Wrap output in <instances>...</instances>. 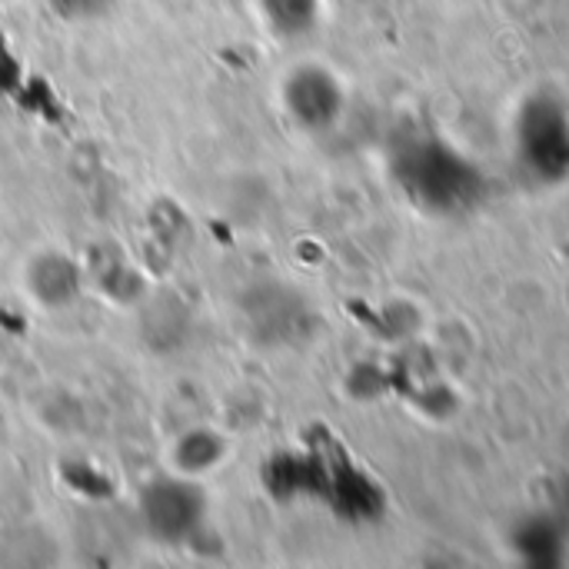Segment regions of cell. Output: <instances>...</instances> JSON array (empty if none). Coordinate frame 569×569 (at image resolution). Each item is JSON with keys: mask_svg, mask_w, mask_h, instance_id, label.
Listing matches in <instances>:
<instances>
[{"mask_svg": "<svg viewBox=\"0 0 569 569\" xmlns=\"http://www.w3.org/2000/svg\"><path fill=\"white\" fill-rule=\"evenodd\" d=\"M63 17H73V20H87V17H97L110 7V0H50Z\"/></svg>", "mask_w": 569, "mask_h": 569, "instance_id": "obj_7", "label": "cell"}, {"mask_svg": "<svg viewBox=\"0 0 569 569\" xmlns=\"http://www.w3.org/2000/svg\"><path fill=\"white\" fill-rule=\"evenodd\" d=\"M227 457V443L213 430H190L173 443V467L183 477H203Z\"/></svg>", "mask_w": 569, "mask_h": 569, "instance_id": "obj_5", "label": "cell"}, {"mask_svg": "<svg viewBox=\"0 0 569 569\" xmlns=\"http://www.w3.org/2000/svg\"><path fill=\"white\" fill-rule=\"evenodd\" d=\"M140 520L147 533L160 543L180 547L200 533L207 520V493L193 477H167L153 480L140 493Z\"/></svg>", "mask_w": 569, "mask_h": 569, "instance_id": "obj_1", "label": "cell"}, {"mask_svg": "<svg viewBox=\"0 0 569 569\" xmlns=\"http://www.w3.org/2000/svg\"><path fill=\"white\" fill-rule=\"evenodd\" d=\"M23 287L40 307L63 310L80 297L83 277H80V267L73 257H67L60 250H43V253L30 257V263L23 270Z\"/></svg>", "mask_w": 569, "mask_h": 569, "instance_id": "obj_4", "label": "cell"}, {"mask_svg": "<svg viewBox=\"0 0 569 569\" xmlns=\"http://www.w3.org/2000/svg\"><path fill=\"white\" fill-rule=\"evenodd\" d=\"M260 10L280 37H300L317 23L320 0H260Z\"/></svg>", "mask_w": 569, "mask_h": 569, "instance_id": "obj_6", "label": "cell"}, {"mask_svg": "<svg viewBox=\"0 0 569 569\" xmlns=\"http://www.w3.org/2000/svg\"><path fill=\"white\" fill-rule=\"evenodd\" d=\"M190 327H193L190 307H187L177 293H170V290L153 293V297L140 307V313H137L140 343H143L150 353H160V357L183 350L187 340H190Z\"/></svg>", "mask_w": 569, "mask_h": 569, "instance_id": "obj_3", "label": "cell"}, {"mask_svg": "<svg viewBox=\"0 0 569 569\" xmlns=\"http://www.w3.org/2000/svg\"><path fill=\"white\" fill-rule=\"evenodd\" d=\"M283 100L290 117L307 130H323L340 113V87L320 67H300L297 73H290L283 87Z\"/></svg>", "mask_w": 569, "mask_h": 569, "instance_id": "obj_2", "label": "cell"}]
</instances>
